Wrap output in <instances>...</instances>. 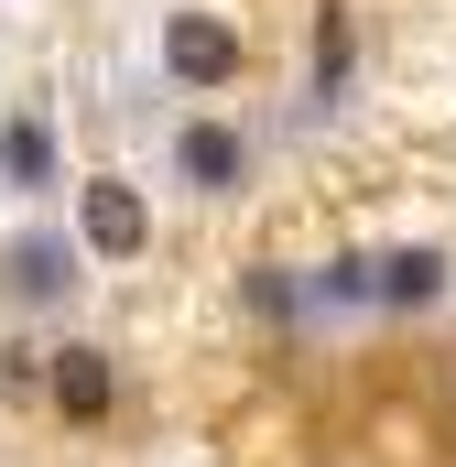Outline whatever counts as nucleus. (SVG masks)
I'll return each instance as SVG.
<instances>
[{"label": "nucleus", "mask_w": 456, "mask_h": 467, "mask_svg": "<svg viewBox=\"0 0 456 467\" xmlns=\"http://www.w3.org/2000/svg\"><path fill=\"white\" fill-rule=\"evenodd\" d=\"M77 239H88L98 261H141V239H152V207H141V185H119V174L77 185Z\"/></svg>", "instance_id": "obj_1"}, {"label": "nucleus", "mask_w": 456, "mask_h": 467, "mask_svg": "<svg viewBox=\"0 0 456 467\" xmlns=\"http://www.w3.org/2000/svg\"><path fill=\"white\" fill-rule=\"evenodd\" d=\"M66 294H77V239H11V305H66Z\"/></svg>", "instance_id": "obj_4"}, {"label": "nucleus", "mask_w": 456, "mask_h": 467, "mask_svg": "<svg viewBox=\"0 0 456 467\" xmlns=\"http://www.w3.org/2000/svg\"><path fill=\"white\" fill-rule=\"evenodd\" d=\"M337 88H347V33L326 22V33H316V99H337Z\"/></svg>", "instance_id": "obj_9"}, {"label": "nucleus", "mask_w": 456, "mask_h": 467, "mask_svg": "<svg viewBox=\"0 0 456 467\" xmlns=\"http://www.w3.org/2000/svg\"><path fill=\"white\" fill-rule=\"evenodd\" d=\"M174 174H185L196 196H228V185L250 174V141H239L228 119H185V141H174Z\"/></svg>", "instance_id": "obj_3"}, {"label": "nucleus", "mask_w": 456, "mask_h": 467, "mask_svg": "<svg viewBox=\"0 0 456 467\" xmlns=\"http://www.w3.org/2000/svg\"><path fill=\"white\" fill-rule=\"evenodd\" d=\"M163 66L185 88H228L239 77V22H218V11H163Z\"/></svg>", "instance_id": "obj_2"}, {"label": "nucleus", "mask_w": 456, "mask_h": 467, "mask_svg": "<svg viewBox=\"0 0 456 467\" xmlns=\"http://www.w3.org/2000/svg\"><path fill=\"white\" fill-rule=\"evenodd\" d=\"M358 294H380V261H326L316 272V305H358Z\"/></svg>", "instance_id": "obj_8"}, {"label": "nucleus", "mask_w": 456, "mask_h": 467, "mask_svg": "<svg viewBox=\"0 0 456 467\" xmlns=\"http://www.w3.org/2000/svg\"><path fill=\"white\" fill-rule=\"evenodd\" d=\"M435 294H446V261L435 250H391L380 261V305H435Z\"/></svg>", "instance_id": "obj_7"}, {"label": "nucleus", "mask_w": 456, "mask_h": 467, "mask_svg": "<svg viewBox=\"0 0 456 467\" xmlns=\"http://www.w3.org/2000/svg\"><path fill=\"white\" fill-rule=\"evenodd\" d=\"M55 402H66L77 424H98V413H109V358H98V348H66V358H55Z\"/></svg>", "instance_id": "obj_6"}, {"label": "nucleus", "mask_w": 456, "mask_h": 467, "mask_svg": "<svg viewBox=\"0 0 456 467\" xmlns=\"http://www.w3.org/2000/svg\"><path fill=\"white\" fill-rule=\"evenodd\" d=\"M0 174H11L22 196H44V185H55V130H44L33 109H22V119H0Z\"/></svg>", "instance_id": "obj_5"}]
</instances>
